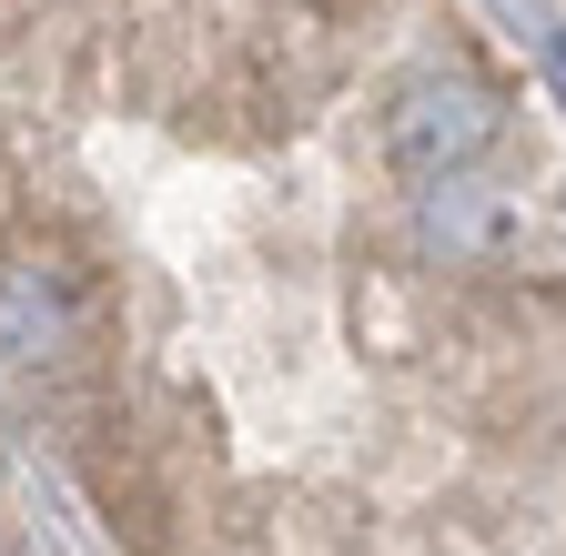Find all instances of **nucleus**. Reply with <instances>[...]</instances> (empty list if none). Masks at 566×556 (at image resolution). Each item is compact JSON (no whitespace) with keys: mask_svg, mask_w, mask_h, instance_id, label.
I'll return each instance as SVG.
<instances>
[{"mask_svg":"<svg viewBox=\"0 0 566 556\" xmlns=\"http://www.w3.org/2000/svg\"><path fill=\"white\" fill-rule=\"evenodd\" d=\"M506 132V102L465 72H415L385 102V162L405 182H455L465 162H485V143Z\"/></svg>","mask_w":566,"mask_h":556,"instance_id":"f257e3e1","label":"nucleus"},{"mask_svg":"<svg viewBox=\"0 0 566 556\" xmlns=\"http://www.w3.org/2000/svg\"><path fill=\"white\" fill-rule=\"evenodd\" d=\"M92 334V294L82 273L51 263V253H0V355L31 365V375H61Z\"/></svg>","mask_w":566,"mask_h":556,"instance_id":"f03ea898","label":"nucleus"},{"mask_svg":"<svg viewBox=\"0 0 566 556\" xmlns=\"http://www.w3.org/2000/svg\"><path fill=\"white\" fill-rule=\"evenodd\" d=\"M71 465H82L102 526H112L132 556H172V485L153 475V455L132 445V426H112V415H82V436H71Z\"/></svg>","mask_w":566,"mask_h":556,"instance_id":"7ed1b4c3","label":"nucleus"},{"mask_svg":"<svg viewBox=\"0 0 566 556\" xmlns=\"http://www.w3.org/2000/svg\"><path fill=\"white\" fill-rule=\"evenodd\" d=\"M424 243H446V253H485V243H506V202L475 192V182H436V192H424Z\"/></svg>","mask_w":566,"mask_h":556,"instance_id":"20e7f679","label":"nucleus"},{"mask_svg":"<svg viewBox=\"0 0 566 556\" xmlns=\"http://www.w3.org/2000/svg\"><path fill=\"white\" fill-rule=\"evenodd\" d=\"M11 233H21V162L0 153V253H11Z\"/></svg>","mask_w":566,"mask_h":556,"instance_id":"39448f33","label":"nucleus"},{"mask_svg":"<svg viewBox=\"0 0 566 556\" xmlns=\"http://www.w3.org/2000/svg\"><path fill=\"white\" fill-rule=\"evenodd\" d=\"M546 82H556V92H566V31H556V41H546Z\"/></svg>","mask_w":566,"mask_h":556,"instance_id":"423d86ee","label":"nucleus"}]
</instances>
